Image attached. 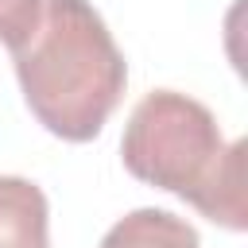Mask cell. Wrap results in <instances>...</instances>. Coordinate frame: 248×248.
<instances>
[{
	"label": "cell",
	"instance_id": "obj_4",
	"mask_svg": "<svg viewBox=\"0 0 248 248\" xmlns=\"http://www.w3.org/2000/svg\"><path fill=\"white\" fill-rule=\"evenodd\" d=\"M198 229L167 209H132L105 236L101 248H198Z\"/></svg>",
	"mask_w": 248,
	"mask_h": 248
},
{
	"label": "cell",
	"instance_id": "obj_3",
	"mask_svg": "<svg viewBox=\"0 0 248 248\" xmlns=\"http://www.w3.org/2000/svg\"><path fill=\"white\" fill-rule=\"evenodd\" d=\"M46 194L19 174H0V248H50Z\"/></svg>",
	"mask_w": 248,
	"mask_h": 248
},
{
	"label": "cell",
	"instance_id": "obj_2",
	"mask_svg": "<svg viewBox=\"0 0 248 248\" xmlns=\"http://www.w3.org/2000/svg\"><path fill=\"white\" fill-rule=\"evenodd\" d=\"M244 140L225 143L217 116L174 89L147 93L120 140V159L132 178L178 194L213 225L232 232L248 229L244 202Z\"/></svg>",
	"mask_w": 248,
	"mask_h": 248
},
{
	"label": "cell",
	"instance_id": "obj_5",
	"mask_svg": "<svg viewBox=\"0 0 248 248\" xmlns=\"http://www.w3.org/2000/svg\"><path fill=\"white\" fill-rule=\"evenodd\" d=\"M43 12V0H0V43L12 50L27 39Z\"/></svg>",
	"mask_w": 248,
	"mask_h": 248
},
{
	"label": "cell",
	"instance_id": "obj_1",
	"mask_svg": "<svg viewBox=\"0 0 248 248\" xmlns=\"http://www.w3.org/2000/svg\"><path fill=\"white\" fill-rule=\"evenodd\" d=\"M12 66L31 116L70 143L101 136L128 85V62L89 0H43Z\"/></svg>",
	"mask_w": 248,
	"mask_h": 248
}]
</instances>
